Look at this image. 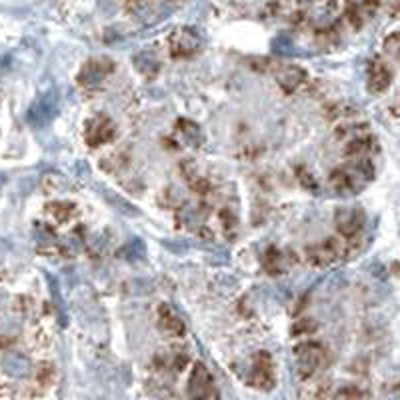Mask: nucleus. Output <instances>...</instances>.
Returning <instances> with one entry per match:
<instances>
[{"label": "nucleus", "mask_w": 400, "mask_h": 400, "mask_svg": "<svg viewBox=\"0 0 400 400\" xmlns=\"http://www.w3.org/2000/svg\"><path fill=\"white\" fill-rule=\"evenodd\" d=\"M2 370L12 379H24L30 372V362L22 354L10 352L2 359Z\"/></svg>", "instance_id": "12"}, {"label": "nucleus", "mask_w": 400, "mask_h": 400, "mask_svg": "<svg viewBox=\"0 0 400 400\" xmlns=\"http://www.w3.org/2000/svg\"><path fill=\"white\" fill-rule=\"evenodd\" d=\"M294 354H297L299 374L302 379L312 377L326 362V350L317 342H300L294 348Z\"/></svg>", "instance_id": "2"}, {"label": "nucleus", "mask_w": 400, "mask_h": 400, "mask_svg": "<svg viewBox=\"0 0 400 400\" xmlns=\"http://www.w3.org/2000/svg\"><path fill=\"white\" fill-rule=\"evenodd\" d=\"M274 50L280 54H290L292 52V42L288 37H280L279 40H274Z\"/></svg>", "instance_id": "19"}, {"label": "nucleus", "mask_w": 400, "mask_h": 400, "mask_svg": "<svg viewBox=\"0 0 400 400\" xmlns=\"http://www.w3.org/2000/svg\"><path fill=\"white\" fill-rule=\"evenodd\" d=\"M48 217L54 220L57 224H66L68 220H72L74 212H77V206L70 204V202H52L48 204Z\"/></svg>", "instance_id": "15"}, {"label": "nucleus", "mask_w": 400, "mask_h": 400, "mask_svg": "<svg viewBox=\"0 0 400 400\" xmlns=\"http://www.w3.org/2000/svg\"><path fill=\"white\" fill-rule=\"evenodd\" d=\"M344 257V244L339 239H328L306 250V259L314 266H326Z\"/></svg>", "instance_id": "4"}, {"label": "nucleus", "mask_w": 400, "mask_h": 400, "mask_svg": "<svg viewBox=\"0 0 400 400\" xmlns=\"http://www.w3.org/2000/svg\"><path fill=\"white\" fill-rule=\"evenodd\" d=\"M112 60H106V59H94V60H88L84 66H82V70H80L79 74V82L80 86H84V88H97L100 86L104 79L112 72Z\"/></svg>", "instance_id": "5"}, {"label": "nucleus", "mask_w": 400, "mask_h": 400, "mask_svg": "<svg viewBox=\"0 0 400 400\" xmlns=\"http://www.w3.org/2000/svg\"><path fill=\"white\" fill-rule=\"evenodd\" d=\"M212 392V380L208 370L202 364H194L188 379V394L192 400H208Z\"/></svg>", "instance_id": "8"}, {"label": "nucleus", "mask_w": 400, "mask_h": 400, "mask_svg": "<svg viewBox=\"0 0 400 400\" xmlns=\"http://www.w3.org/2000/svg\"><path fill=\"white\" fill-rule=\"evenodd\" d=\"M390 112L397 117V119H400V100L397 102V104H392V108H390Z\"/></svg>", "instance_id": "20"}, {"label": "nucleus", "mask_w": 400, "mask_h": 400, "mask_svg": "<svg viewBox=\"0 0 400 400\" xmlns=\"http://www.w3.org/2000/svg\"><path fill=\"white\" fill-rule=\"evenodd\" d=\"M114 124L108 117H92V119L86 122V128H84V139H86V144L92 146V148H99V146H104L108 144L110 140L114 139Z\"/></svg>", "instance_id": "3"}, {"label": "nucleus", "mask_w": 400, "mask_h": 400, "mask_svg": "<svg viewBox=\"0 0 400 400\" xmlns=\"http://www.w3.org/2000/svg\"><path fill=\"white\" fill-rule=\"evenodd\" d=\"M54 112H57V100H54V97H46V99L40 100L39 104L32 108L30 120L34 124H44V122H48L54 117Z\"/></svg>", "instance_id": "14"}, {"label": "nucleus", "mask_w": 400, "mask_h": 400, "mask_svg": "<svg viewBox=\"0 0 400 400\" xmlns=\"http://www.w3.org/2000/svg\"><path fill=\"white\" fill-rule=\"evenodd\" d=\"M372 179V166L366 159L352 160L330 174V184L342 194H354Z\"/></svg>", "instance_id": "1"}, {"label": "nucleus", "mask_w": 400, "mask_h": 400, "mask_svg": "<svg viewBox=\"0 0 400 400\" xmlns=\"http://www.w3.org/2000/svg\"><path fill=\"white\" fill-rule=\"evenodd\" d=\"M337 226H339L340 234L352 239L354 234H359L360 228L364 226V214L359 208H342L337 212Z\"/></svg>", "instance_id": "9"}, {"label": "nucleus", "mask_w": 400, "mask_h": 400, "mask_svg": "<svg viewBox=\"0 0 400 400\" xmlns=\"http://www.w3.org/2000/svg\"><path fill=\"white\" fill-rule=\"evenodd\" d=\"M384 50H386L390 57L400 59V30L399 32H392L388 39L384 40Z\"/></svg>", "instance_id": "18"}, {"label": "nucleus", "mask_w": 400, "mask_h": 400, "mask_svg": "<svg viewBox=\"0 0 400 400\" xmlns=\"http://www.w3.org/2000/svg\"><path fill=\"white\" fill-rule=\"evenodd\" d=\"M277 80H279L280 88L284 92H294L300 84L306 80V72L300 66H284L282 70H279Z\"/></svg>", "instance_id": "11"}, {"label": "nucleus", "mask_w": 400, "mask_h": 400, "mask_svg": "<svg viewBox=\"0 0 400 400\" xmlns=\"http://www.w3.org/2000/svg\"><path fill=\"white\" fill-rule=\"evenodd\" d=\"M179 132H180V137L184 139V142H186V144H190V146H199L200 140H202L200 128L194 124V122H190V120H180Z\"/></svg>", "instance_id": "17"}, {"label": "nucleus", "mask_w": 400, "mask_h": 400, "mask_svg": "<svg viewBox=\"0 0 400 400\" xmlns=\"http://www.w3.org/2000/svg\"><path fill=\"white\" fill-rule=\"evenodd\" d=\"M159 324H160V330L164 332V334H168V337H182L184 334V326H182V322L177 319V314L172 312V310H168L166 306H162L159 312Z\"/></svg>", "instance_id": "13"}, {"label": "nucleus", "mask_w": 400, "mask_h": 400, "mask_svg": "<svg viewBox=\"0 0 400 400\" xmlns=\"http://www.w3.org/2000/svg\"><path fill=\"white\" fill-rule=\"evenodd\" d=\"M392 17H400V0L392 4Z\"/></svg>", "instance_id": "21"}, {"label": "nucleus", "mask_w": 400, "mask_h": 400, "mask_svg": "<svg viewBox=\"0 0 400 400\" xmlns=\"http://www.w3.org/2000/svg\"><path fill=\"white\" fill-rule=\"evenodd\" d=\"M252 386H259V388H270L272 382H274V372H272V360L270 354L266 352H260L252 360V368H250V380H248Z\"/></svg>", "instance_id": "7"}, {"label": "nucleus", "mask_w": 400, "mask_h": 400, "mask_svg": "<svg viewBox=\"0 0 400 400\" xmlns=\"http://www.w3.org/2000/svg\"><path fill=\"white\" fill-rule=\"evenodd\" d=\"M390 82H392L390 66L380 59H377L370 64V70H368V90L374 92V94H380L390 86Z\"/></svg>", "instance_id": "10"}, {"label": "nucleus", "mask_w": 400, "mask_h": 400, "mask_svg": "<svg viewBox=\"0 0 400 400\" xmlns=\"http://www.w3.org/2000/svg\"><path fill=\"white\" fill-rule=\"evenodd\" d=\"M200 48V37L192 28H180L170 37V54L172 57H188Z\"/></svg>", "instance_id": "6"}, {"label": "nucleus", "mask_w": 400, "mask_h": 400, "mask_svg": "<svg viewBox=\"0 0 400 400\" xmlns=\"http://www.w3.org/2000/svg\"><path fill=\"white\" fill-rule=\"evenodd\" d=\"M134 64L139 68V72L146 74V77H152L159 72V59L152 54V52H140L134 57Z\"/></svg>", "instance_id": "16"}]
</instances>
